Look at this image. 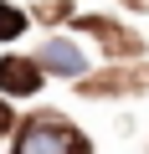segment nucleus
<instances>
[{
    "instance_id": "f03ea898",
    "label": "nucleus",
    "mask_w": 149,
    "mask_h": 154,
    "mask_svg": "<svg viewBox=\"0 0 149 154\" xmlns=\"http://www.w3.org/2000/svg\"><path fill=\"white\" fill-rule=\"evenodd\" d=\"M36 67H41V72H57V77H82V72H88V57H82V46H77V41L51 36V41H41Z\"/></svg>"
},
{
    "instance_id": "39448f33",
    "label": "nucleus",
    "mask_w": 149,
    "mask_h": 154,
    "mask_svg": "<svg viewBox=\"0 0 149 154\" xmlns=\"http://www.w3.org/2000/svg\"><path fill=\"white\" fill-rule=\"evenodd\" d=\"M11 123H16V118H11V108H5V103H0V139H5V134H11Z\"/></svg>"
},
{
    "instance_id": "7ed1b4c3",
    "label": "nucleus",
    "mask_w": 149,
    "mask_h": 154,
    "mask_svg": "<svg viewBox=\"0 0 149 154\" xmlns=\"http://www.w3.org/2000/svg\"><path fill=\"white\" fill-rule=\"evenodd\" d=\"M36 88H41L36 57H0V93L5 98H31Z\"/></svg>"
},
{
    "instance_id": "f257e3e1",
    "label": "nucleus",
    "mask_w": 149,
    "mask_h": 154,
    "mask_svg": "<svg viewBox=\"0 0 149 154\" xmlns=\"http://www.w3.org/2000/svg\"><path fill=\"white\" fill-rule=\"evenodd\" d=\"M16 154H88V139L62 118H31L16 134Z\"/></svg>"
},
{
    "instance_id": "20e7f679",
    "label": "nucleus",
    "mask_w": 149,
    "mask_h": 154,
    "mask_svg": "<svg viewBox=\"0 0 149 154\" xmlns=\"http://www.w3.org/2000/svg\"><path fill=\"white\" fill-rule=\"evenodd\" d=\"M26 31V16L16 11V5H5V0H0V41H16Z\"/></svg>"
},
{
    "instance_id": "423d86ee",
    "label": "nucleus",
    "mask_w": 149,
    "mask_h": 154,
    "mask_svg": "<svg viewBox=\"0 0 149 154\" xmlns=\"http://www.w3.org/2000/svg\"><path fill=\"white\" fill-rule=\"evenodd\" d=\"M129 5H139V11H144V5H149V0H129Z\"/></svg>"
}]
</instances>
